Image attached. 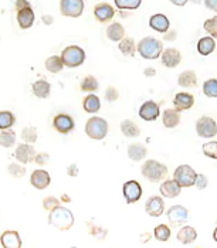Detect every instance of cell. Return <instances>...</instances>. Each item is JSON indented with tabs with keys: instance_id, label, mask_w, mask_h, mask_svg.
I'll return each mask as SVG.
<instances>
[{
	"instance_id": "cell-34",
	"label": "cell",
	"mask_w": 217,
	"mask_h": 248,
	"mask_svg": "<svg viewBox=\"0 0 217 248\" xmlns=\"http://www.w3.org/2000/svg\"><path fill=\"white\" fill-rule=\"evenodd\" d=\"M16 143V132L13 129H3L0 132V146L3 148H12Z\"/></svg>"
},
{
	"instance_id": "cell-3",
	"label": "cell",
	"mask_w": 217,
	"mask_h": 248,
	"mask_svg": "<svg viewBox=\"0 0 217 248\" xmlns=\"http://www.w3.org/2000/svg\"><path fill=\"white\" fill-rule=\"evenodd\" d=\"M163 51L162 41L155 37H145L138 43V53L145 60H156Z\"/></svg>"
},
{
	"instance_id": "cell-19",
	"label": "cell",
	"mask_w": 217,
	"mask_h": 248,
	"mask_svg": "<svg viewBox=\"0 0 217 248\" xmlns=\"http://www.w3.org/2000/svg\"><path fill=\"white\" fill-rule=\"evenodd\" d=\"M34 19H36V16H34L31 6L17 10V23H19L20 29H23V30L30 29L34 23Z\"/></svg>"
},
{
	"instance_id": "cell-24",
	"label": "cell",
	"mask_w": 217,
	"mask_h": 248,
	"mask_svg": "<svg viewBox=\"0 0 217 248\" xmlns=\"http://www.w3.org/2000/svg\"><path fill=\"white\" fill-rule=\"evenodd\" d=\"M178 84L183 88H196L198 87V76L193 70H186L178 77Z\"/></svg>"
},
{
	"instance_id": "cell-44",
	"label": "cell",
	"mask_w": 217,
	"mask_h": 248,
	"mask_svg": "<svg viewBox=\"0 0 217 248\" xmlns=\"http://www.w3.org/2000/svg\"><path fill=\"white\" fill-rule=\"evenodd\" d=\"M7 172L13 177H23L26 174V168L21 166L20 163H12L7 166Z\"/></svg>"
},
{
	"instance_id": "cell-2",
	"label": "cell",
	"mask_w": 217,
	"mask_h": 248,
	"mask_svg": "<svg viewBox=\"0 0 217 248\" xmlns=\"http://www.w3.org/2000/svg\"><path fill=\"white\" fill-rule=\"evenodd\" d=\"M142 176L151 183H160L168 177V168L158 160H146L140 168Z\"/></svg>"
},
{
	"instance_id": "cell-58",
	"label": "cell",
	"mask_w": 217,
	"mask_h": 248,
	"mask_svg": "<svg viewBox=\"0 0 217 248\" xmlns=\"http://www.w3.org/2000/svg\"><path fill=\"white\" fill-rule=\"evenodd\" d=\"M190 3H193V4H200L202 0H190Z\"/></svg>"
},
{
	"instance_id": "cell-5",
	"label": "cell",
	"mask_w": 217,
	"mask_h": 248,
	"mask_svg": "<svg viewBox=\"0 0 217 248\" xmlns=\"http://www.w3.org/2000/svg\"><path fill=\"white\" fill-rule=\"evenodd\" d=\"M61 58L65 67L76 68L82 65V62L85 61V51L78 46H68L67 48L62 50Z\"/></svg>"
},
{
	"instance_id": "cell-39",
	"label": "cell",
	"mask_w": 217,
	"mask_h": 248,
	"mask_svg": "<svg viewBox=\"0 0 217 248\" xmlns=\"http://www.w3.org/2000/svg\"><path fill=\"white\" fill-rule=\"evenodd\" d=\"M203 93L209 98H217V79L210 78L203 84Z\"/></svg>"
},
{
	"instance_id": "cell-15",
	"label": "cell",
	"mask_w": 217,
	"mask_h": 248,
	"mask_svg": "<svg viewBox=\"0 0 217 248\" xmlns=\"http://www.w3.org/2000/svg\"><path fill=\"white\" fill-rule=\"evenodd\" d=\"M160 61L165 67L168 68H175L178 67L182 61V54L176 48H165L160 54Z\"/></svg>"
},
{
	"instance_id": "cell-55",
	"label": "cell",
	"mask_w": 217,
	"mask_h": 248,
	"mask_svg": "<svg viewBox=\"0 0 217 248\" xmlns=\"http://www.w3.org/2000/svg\"><path fill=\"white\" fill-rule=\"evenodd\" d=\"M170 3H173L175 6H179V7H182V6H185L189 0H169Z\"/></svg>"
},
{
	"instance_id": "cell-26",
	"label": "cell",
	"mask_w": 217,
	"mask_h": 248,
	"mask_svg": "<svg viewBox=\"0 0 217 248\" xmlns=\"http://www.w3.org/2000/svg\"><path fill=\"white\" fill-rule=\"evenodd\" d=\"M162 122L168 129H173L180 124V112L178 109H166L162 116Z\"/></svg>"
},
{
	"instance_id": "cell-30",
	"label": "cell",
	"mask_w": 217,
	"mask_h": 248,
	"mask_svg": "<svg viewBox=\"0 0 217 248\" xmlns=\"http://www.w3.org/2000/svg\"><path fill=\"white\" fill-rule=\"evenodd\" d=\"M82 108L88 114H95V112H98L99 109H101V101H99V98L97 95L90 94V95H87L84 98Z\"/></svg>"
},
{
	"instance_id": "cell-33",
	"label": "cell",
	"mask_w": 217,
	"mask_h": 248,
	"mask_svg": "<svg viewBox=\"0 0 217 248\" xmlns=\"http://www.w3.org/2000/svg\"><path fill=\"white\" fill-rule=\"evenodd\" d=\"M46 68L47 71H50L51 74H59L60 71L64 68V62L62 58L59 56H51L46 60Z\"/></svg>"
},
{
	"instance_id": "cell-23",
	"label": "cell",
	"mask_w": 217,
	"mask_h": 248,
	"mask_svg": "<svg viewBox=\"0 0 217 248\" xmlns=\"http://www.w3.org/2000/svg\"><path fill=\"white\" fill-rule=\"evenodd\" d=\"M176 238H178V241L180 244L189 246V244H192V243L196 241V238H198V231L193 229V227H190V226L182 227V229L178 231Z\"/></svg>"
},
{
	"instance_id": "cell-46",
	"label": "cell",
	"mask_w": 217,
	"mask_h": 248,
	"mask_svg": "<svg viewBox=\"0 0 217 248\" xmlns=\"http://www.w3.org/2000/svg\"><path fill=\"white\" fill-rule=\"evenodd\" d=\"M119 98V91L115 87H108L107 91H105V99L108 102H115Z\"/></svg>"
},
{
	"instance_id": "cell-57",
	"label": "cell",
	"mask_w": 217,
	"mask_h": 248,
	"mask_svg": "<svg viewBox=\"0 0 217 248\" xmlns=\"http://www.w3.org/2000/svg\"><path fill=\"white\" fill-rule=\"evenodd\" d=\"M61 200H62V202H70V199H68V197H67L65 194H64V196L61 197Z\"/></svg>"
},
{
	"instance_id": "cell-9",
	"label": "cell",
	"mask_w": 217,
	"mask_h": 248,
	"mask_svg": "<svg viewBox=\"0 0 217 248\" xmlns=\"http://www.w3.org/2000/svg\"><path fill=\"white\" fill-rule=\"evenodd\" d=\"M60 12L67 17H79L84 12V0H61Z\"/></svg>"
},
{
	"instance_id": "cell-56",
	"label": "cell",
	"mask_w": 217,
	"mask_h": 248,
	"mask_svg": "<svg viewBox=\"0 0 217 248\" xmlns=\"http://www.w3.org/2000/svg\"><path fill=\"white\" fill-rule=\"evenodd\" d=\"M213 238H215V241L217 243V227H216V230L213 231Z\"/></svg>"
},
{
	"instance_id": "cell-35",
	"label": "cell",
	"mask_w": 217,
	"mask_h": 248,
	"mask_svg": "<svg viewBox=\"0 0 217 248\" xmlns=\"http://www.w3.org/2000/svg\"><path fill=\"white\" fill-rule=\"evenodd\" d=\"M79 88H81V91H84V93H95V91H98L99 84L95 77L87 76L82 78Z\"/></svg>"
},
{
	"instance_id": "cell-12",
	"label": "cell",
	"mask_w": 217,
	"mask_h": 248,
	"mask_svg": "<svg viewBox=\"0 0 217 248\" xmlns=\"http://www.w3.org/2000/svg\"><path fill=\"white\" fill-rule=\"evenodd\" d=\"M145 211L151 217H160L165 213V202L159 196H152L145 203Z\"/></svg>"
},
{
	"instance_id": "cell-45",
	"label": "cell",
	"mask_w": 217,
	"mask_h": 248,
	"mask_svg": "<svg viewBox=\"0 0 217 248\" xmlns=\"http://www.w3.org/2000/svg\"><path fill=\"white\" fill-rule=\"evenodd\" d=\"M60 202L59 199H56V197H53V196H47L44 200H43V207L46 209V210H53L56 206H59Z\"/></svg>"
},
{
	"instance_id": "cell-49",
	"label": "cell",
	"mask_w": 217,
	"mask_h": 248,
	"mask_svg": "<svg viewBox=\"0 0 217 248\" xmlns=\"http://www.w3.org/2000/svg\"><path fill=\"white\" fill-rule=\"evenodd\" d=\"M176 36H178V33H176V30H168L166 33H163V40L165 41H175L176 40Z\"/></svg>"
},
{
	"instance_id": "cell-54",
	"label": "cell",
	"mask_w": 217,
	"mask_h": 248,
	"mask_svg": "<svg viewBox=\"0 0 217 248\" xmlns=\"http://www.w3.org/2000/svg\"><path fill=\"white\" fill-rule=\"evenodd\" d=\"M53 21H54V19H53L51 16H48V15L43 16V23H44V24H47V26H51V24H53Z\"/></svg>"
},
{
	"instance_id": "cell-17",
	"label": "cell",
	"mask_w": 217,
	"mask_h": 248,
	"mask_svg": "<svg viewBox=\"0 0 217 248\" xmlns=\"http://www.w3.org/2000/svg\"><path fill=\"white\" fill-rule=\"evenodd\" d=\"M180 193H182V187L179 186L175 179L163 180V183L160 185V194L165 196L166 199H175L180 196Z\"/></svg>"
},
{
	"instance_id": "cell-38",
	"label": "cell",
	"mask_w": 217,
	"mask_h": 248,
	"mask_svg": "<svg viewBox=\"0 0 217 248\" xmlns=\"http://www.w3.org/2000/svg\"><path fill=\"white\" fill-rule=\"evenodd\" d=\"M114 3L119 10H137L142 0H114Z\"/></svg>"
},
{
	"instance_id": "cell-52",
	"label": "cell",
	"mask_w": 217,
	"mask_h": 248,
	"mask_svg": "<svg viewBox=\"0 0 217 248\" xmlns=\"http://www.w3.org/2000/svg\"><path fill=\"white\" fill-rule=\"evenodd\" d=\"M29 6H30L29 0H17V1H16V10L24 9V7H29Z\"/></svg>"
},
{
	"instance_id": "cell-21",
	"label": "cell",
	"mask_w": 217,
	"mask_h": 248,
	"mask_svg": "<svg viewBox=\"0 0 217 248\" xmlns=\"http://www.w3.org/2000/svg\"><path fill=\"white\" fill-rule=\"evenodd\" d=\"M0 243L4 248H20L21 238L17 231H4L0 235Z\"/></svg>"
},
{
	"instance_id": "cell-37",
	"label": "cell",
	"mask_w": 217,
	"mask_h": 248,
	"mask_svg": "<svg viewBox=\"0 0 217 248\" xmlns=\"http://www.w3.org/2000/svg\"><path fill=\"white\" fill-rule=\"evenodd\" d=\"M154 235H155V238L158 241L165 243V241H168L170 238V229L166 224H159L154 230Z\"/></svg>"
},
{
	"instance_id": "cell-43",
	"label": "cell",
	"mask_w": 217,
	"mask_h": 248,
	"mask_svg": "<svg viewBox=\"0 0 217 248\" xmlns=\"http://www.w3.org/2000/svg\"><path fill=\"white\" fill-rule=\"evenodd\" d=\"M87 227H88V232L91 235H94L95 238H99V240H104L107 237V230L101 229L98 226H95L94 223H87Z\"/></svg>"
},
{
	"instance_id": "cell-42",
	"label": "cell",
	"mask_w": 217,
	"mask_h": 248,
	"mask_svg": "<svg viewBox=\"0 0 217 248\" xmlns=\"http://www.w3.org/2000/svg\"><path fill=\"white\" fill-rule=\"evenodd\" d=\"M203 153H204L207 157L217 160V142L216 140L206 142V143L203 145Z\"/></svg>"
},
{
	"instance_id": "cell-47",
	"label": "cell",
	"mask_w": 217,
	"mask_h": 248,
	"mask_svg": "<svg viewBox=\"0 0 217 248\" xmlns=\"http://www.w3.org/2000/svg\"><path fill=\"white\" fill-rule=\"evenodd\" d=\"M207 185H209V179H207L204 174H198V176H196V180H195L196 189H199V190H204V189L207 187Z\"/></svg>"
},
{
	"instance_id": "cell-25",
	"label": "cell",
	"mask_w": 217,
	"mask_h": 248,
	"mask_svg": "<svg viewBox=\"0 0 217 248\" xmlns=\"http://www.w3.org/2000/svg\"><path fill=\"white\" fill-rule=\"evenodd\" d=\"M146 155H148V149H146V146L145 145H142V143H131L129 146H128V157L131 159V160H134V162H140V160H143L145 157H146Z\"/></svg>"
},
{
	"instance_id": "cell-50",
	"label": "cell",
	"mask_w": 217,
	"mask_h": 248,
	"mask_svg": "<svg viewBox=\"0 0 217 248\" xmlns=\"http://www.w3.org/2000/svg\"><path fill=\"white\" fill-rule=\"evenodd\" d=\"M203 3H204L206 9L217 13V0H203Z\"/></svg>"
},
{
	"instance_id": "cell-18",
	"label": "cell",
	"mask_w": 217,
	"mask_h": 248,
	"mask_svg": "<svg viewBox=\"0 0 217 248\" xmlns=\"http://www.w3.org/2000/svg\"><path fill=\"white\" fill-rule=\"evenodd\" d=\"M173 105H175V109H178L179 112L187 111L195 105V96L189 93H179L173 98Z\"/></svg>"
},
{
	"instance_id": "cell-29",
	"label": "cell",
	"mask_w": 217,
	"mask_h": 248,
	"mask_svg": "<svg viewBox=\"0 0 217 248\" xmlns=\"http://www.w3.org/2000/svg\"><path fill=\"white\" fill-rule=\"evenodd\" d=\"M121 132L126 138H138L140 135V129H139L137 122H134L131 119H125L121 122Z\"/></svg>"
},
{
	"instance_id": "cell-6",
	"label": "cell",
	"mask_w": 217,
	"mask_h": 248,
	"mask_svg": "<svg viewBox=\"0 0 217 248\" xmlns=\"http://www.w3.org/2000/svg\"><path fill=\"white\" fill-rule=\"evenodd\" d=\"M196 176H198V173L195 172V169L190 168L189 165H180L175 169V173H173V179L178 182L182 189L195 186Z\"/></svg>"
},
{
	"instance_id": "cell-36",
	"label": "cell",
	"mask_w": 217,
	"mask_h": 248,
	"mask_svg": "<svg viewBox=\"0 0 217 248\" xmlns=\"http://www.w3.org/2000/svg\"><path fill=\"white\" fill-rule=\"evenodd\" d=\"M16 122V118L13 112L10 111H0V131L3 129H9L15 125Z\"/></svg>"
},
{
	"instance_id": "cell-4",
	"label": "cell",
	"mask_w": 217,
	"mask_h": 248,
	"mask_svg": "<svg viewBox=\"0 0 217 248\" xmlns=\"http://www.w3.org/2000/svg\"><path fill=\"white\" fill-rule=\"evenodd\" d=\"M85 134L94 140H102L108 134V122L99 116H91L85 124Z\"/></svg>"
},
{
	"instance_id": "cell-27",
	"label": "cell",
	"mask_w": 217,
	"mask_h": 248,
	"mask_svg": "<svg viewBox=\"0 0 217 248\" xmlns=\"http://www.w3.org/2000/svg\"><path fill=\"white\" fill-rule=\"evenodd\" d=\"M215 48H216V41H215V38L212 37H202L198 41V51L200 56H209V54H212L213 51H215Z\"/></svg>"
},
{
	"instance_id": "cell-51",
	"label": "cell",
	"mask_w": 217,
	"mask_h": 248,
	"mask_svg": "<svg viewBox=\"0 0 217 248\" xmlns=\"http://www.w3.org/2000/svg\"><path fill=\"white\" fill-rule=\"evenodd\" d=\"M67 174L71 176V177H76V176L78 174V168H77V165H70V166L67 168Z\"/></svg>"
},
{
	"instance_id": "cell-10",
	"label": "cell",
	"mask_w": 217,
	"mask_h": 248,
	"mask_svg": "<svg viewBox=\"0 0 217 248\" xmlns=\"http://www.w3.org/2000/svg\"><path fill=\"white\" fill-rule=\"evenodd\" d=\"M122 193H124L125 202L128 204H134V203L139 202L142 197V187L137 180H129L124 185Z\"/></svg>"
},
{
	"instance_id": "cell-7",
	"label": "cell",
	"mask_w": 217,
	"mask_h": 248,
	"mask_svg": "<svg viewBox=\"0 0 217 248\" xmlns=\"http://www.w3.org/2000/svg\"><path fill=\"white\" fill-rule=\"evenodd\" d=\"M196 132L200 138H215L217 135V124L215 119L209 116H202L196 121Z\"/></svg>"
},
{
	"instance_id": "cell-20",
	"label": "cell",
	"mask_w": 217,
	"mask_h": 248,
	"mask_svg": "<svg viewBox=\"0 0 217 248\" xmlns=\"http://www.w3.org/2000/svg\"><path fill=\"white\" fill-rule=\"evenodd\" d=\"M50 182H51L50 174L46 172V170H43V169H37V170H34V172L31 173L30 183H31L33 187H36L39 190L46 189L50 185Z\"/></svg>"
},
{
	"instance_id": "cell-11",
	"label": "cell",
	"mask_w": 217,
	"mask_h": 248,
	"mask_svg": "<svg viewBox=\"0 0 217 248\" xmlns=\"http://www.w3.org/2000/svg\"><path fill=\"white\" fill-rule=\"evenodd\" d=\"M53 126H54V129L57 132H60V134L67 135L76 128V124H74V119L70 115L59 114L54 116Z\"/></svg>"
},
{
	"instance_id": "cell-22",
	"label": "cell",
	"mask_w": 217,
	"mask_h": 248,
	"mask_svg": "<svg viewBox=\"0 0 217 248\" xmlns=\"http://www.w3.org/2000/svg\"><path fill=\"white\" fill-rule=\"evenodd\" d=\"M149 26H151V29H154V30H156L158 33H166L169 29H170V21L169 19L165 16V15H154L151 19H149Z\"/></svg>"
},
{
	"instance_id": "cell-31",
	"label": "cell",
	"mask_w": 217,
	"mask_h": 248,
	"mask_svg": "<svg viewBox=\"0 0 217 248\" xmlns=\"http://www.w3.org/2000/svg\"><path fill=\"white\" fill-rule=\"evenodd\" d=\"M119 51L126 56V57H132L135 56V53L138 51V46L135 44V41L129 37H124L119 41Z\"/></svg>"
},
{
	"instance_id": "cell-32",
	"label": "cell",
	"mask_w": 217,
	"mask_h": 248,
	"mask_svg": "<svg viewBox=\"0 0 217 248\" xmlns=\"http://www.w3.org/2000/svg\"><path fill=\"white\" fill-rule=\"evenodd\" d=\"M107 37L109 38L111 41H121L122 38L125 37V29L122 24L119 23H111L107 27Z\"/></svg>"
},
{
	"instance_id": "cell-48",
	"label": "cell",
	"mask_w": 217,
	"mask_h": 248,
	"mask_svg": "<svg viewBox=\"0 0 217 248\" xmlns=\"http://www.w3.org/2000/svg\"><path fill=\"white\" fill-rule=\"evenodd\" d=\"M48 159H50L48 153H36V156H34V162H36L39 166L47 165V163H48Z\"/></svg>"
},
{
	"instance_id": "cell-8",
	"label": "cell",
	"mask_w": 217,
	"mask_h": 248,
	"mask_svg": "<svg viewBox=\"0 0 217 248\" xmlns=\"http://www.w3.org/2000/svg\"><path fill=\"white\" fill-rule=\"evenodd\" d=\"M166 216H168V220H169L170 226H173V227H180V226H183V224H186L189 221V211H187L186 207H183L180 204L172 206L168 210Z\"/></svg>"
},
{
	"instance_id": "cell-1",
	"label": "cell",
	"mask_w": 217,
	"mask_h": 248,
	"mask_svg": "<svg viewBox=\"0 0 217 248\" xmlns=\"http://www.w3.org/2000/svg\"><path fill=\"white\" fill-rule=\"evenodd\" d=\"M48 223H50V226L61 230V231H67V230L71 229L73 224H74V216L67 207L59 204L53 210H50Z\"/></svg>"
},
{
	"instance_id": "cell-28",
	"label": "cell",
	"mask_w": 217,
	"mask_h": 248,
	"mask_svg": "<svg viewBox=\"0 0 217 248\" xmlns=\"http://www.w3.org/2000/svg\"><path fill=\"white\" fill-rule=\"evenodd\" d=\"M33 90V94L37 96V98H41V99H46L50 96V93H51V85L50 82H47L46 79H39L33 84L31 87Z\"/></svg>"
},
{
	"instance_id": "cell-13",
	"label": "cell",
	"mask_w": 217,
	"mask_h": 248,
	"mask_svg": "<svg viewBox=\"0 0 217 248\" xmlns=\"http://www.w3.org/2000/svg\"><path fill=\"white\" fill-rule=\"evenodd\" d=\"M34 156H36V152H34V148L31 143H21L16 148L15 151V157L17 159V162L26 165V163H30L31 160H34Z\"/></svg>"
},
{
	"instance_id": "cell-16",
	"label": "cell",
	"mask_w": 217,
	"mask_h": 248,
	"mask_svg": "<svg viewBox=\"0 0 217 248\" xmlns=\"http://www.w3.org/2000/svg\"><path fill=\"white\" fill-rule=\"evenodd\" d=\"M115 16V10L108 3H99L94 7V17L99 23H108Z\"/></svg>"
},
{
	"instance_id": "cell-40",
	"label": "cell",
	"mask_w": 217,
	"mask_h": 248,
	"mask_svg": "<svg viewBox=\"0 0 217 248\" xmlns=\"http://www.w3.org/2000/svg\"><path fill=\"white\" fill-rule=\"evenodd\" d=\"M21 139L27 143H36L37 140V129L34 126H26L21 131Z\"/></svg>"
},
{
	"instance_id": "cell-41",
	"label": "cell",
	"mask_w": 217,
	"mask_h": 248,
	"mask_svg": "<svg viewBox=\"0 0 217 248\" xmlns=\"http://www.w3.org/2000/svg\"><path fill=\"white\" fill-rule=\"evenodd\" d=\"M203 29L206 33H209L213 38H217V16H213L212 19H207L203 24Z\"/></svg>"
},
{
	"instance_id": "cell-53",
	"label": "cell",
	"mask_w": 217,
	"mask_h": 248,
	"mask_svg": "<svg viewBox=\"0 0 217 248\" xmlns=\"http://www.w3.org/2000/svg\"><path fill=\"white\" fill-rule=\"evenodd\" d=\"M143 74H145V77H154L155 74H156V71H155L152 67H148V68H145Z\"/></svg>"
},
{
	"instance_id": "cell-14",
	"label": "cell",
	"mask_w": 217,
	"mask_h": 248,
	"mask_svg": "<svg viewBox=\"0 0 217 248\" xmlns=\"http://www.w3.org/2000/svg\"><path fill=\"white\" fill-rule=\"evenodd\" d=\"M160 114V109H159V105L154 101H146L142 104V107L139 108V116L143 119V121H156V118Z\"/></svg>"
}]
</instances>
